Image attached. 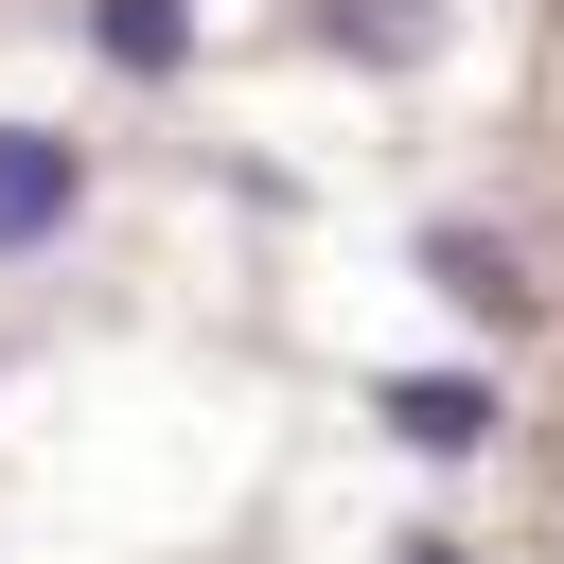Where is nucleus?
<instances>
[{
	"mask_svg": "<svg viewBox=\"0 0 564 564\" xmlns=\"http://www.w3.org/2000/svg\"><path fill=\"white\" fill-rule=\"evenodd\" d=\"M88 212V141H53V123H0V264L18 247H53Z\"/></svg>",
	"mask_w": 564,
	"mask_h": 564,
	"instance_id": "f257e3e1",
	"label": "nucleus"
},
{
	"mask_svg": "<svg viewBox=\"0 0 564 564\" xmlns=\"http://www.w3.org/2000/svg\"><path fill=\"white\" fill-rule=\"evenodd\" d=\"M370 405H388L405 458H476V441H494V388H476V370H388Z\"/></svg>",
	"mask_w": 564,
	"mask_h": 564,
	"instance_id": "f03ea898",
	"label": "nucleus"
},
{
	"mask_svg": "<svg viewBox=\"0 0 564 564\" xmlns=\"http://www.w3.org/2000/svg\"><path fill=\"white\" fill-rule=\"evenodd\" d=\"M423 282H441L458 317H529V264H511L494 229H423Z\"/></svg>",
	"mask_w": 564,
	"mask_h": 564,
	"instance_id": "7ed1b4c3",
	"label": "nucleus"
},
{
	"mask_svg": "<svg viewBox=\"0 0 564 564\" xmlns=\"http://www.w3.org/2000/svg\"><path fill=\"white\" fill-rule=\"evenodd\" d=\"M88 53H106V70H141V88H159V70H176V53H194V0H88Z\"/></svg>",
	"mask_w": 564,
	"mask_h": 564,
	"instance_id": "20e7f679",
	"label": "nucleus"
},
{
	"mask_svg": "<svg viewBox=\"0 0 564 564\" xmlns=\"http://www.w3.org/2000/svg\"><path fill=\"white\" fill-rule=\"evenodd\" d=\"M405 564H476V546H441V529H423V546H405Z\"/></svg>",
	"mask_w": 564,
	"mask_h": 564,
	"instance_id": "39448f33",
	"label": "nucleus"
}]
</instances>
